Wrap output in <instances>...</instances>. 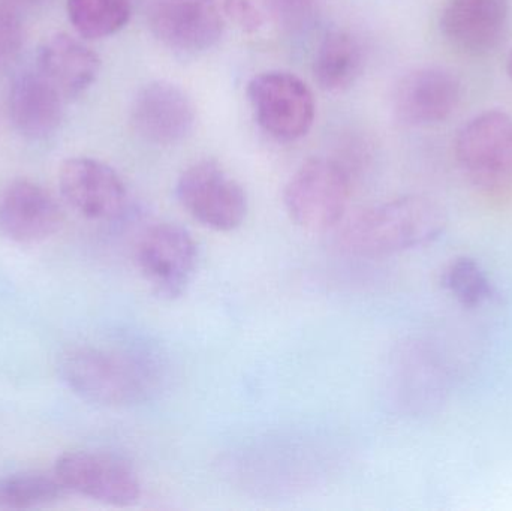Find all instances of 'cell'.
Wrapping results in <instances>:
<instances>
[{
  "instance_id": "obj_1",
  "label": "cell",
  "mask_w": 512,
  "mask_h": 511,
  "mask_svg": "<svg viewBox=\"0 0 512 511\" xmlns=\"http://www.w3.org/2000/svg\"><path fill=\"white\" fill-rule=\"evenodd\" d=\"M445 225L447 218L438 203L408 195L355 215L340 231L339 246L354 257H387L433 242Z\"/></svg>"
},
{
  "instance_id": "obj_2",
  "label": "cell",
  "mask_w": 512,
  "mask_h": 511,
  "mask_svg": "<svg viewBox=\"0 0 512 511\" xmlns=\"http://www.w3.org/2000/svg\"><path fill=\"white\" fill-rule=\"evenodd\" d=\"M57 369L69 390L102 407L143 404L158 389V369L138 353L75 347L60 356Z\"/></svg>"
},
{
  "instance_id": "obj_3",
  "label": "cell",
  "mask_w": 512,
  "mask_h": 511,
  "mask_svg": "<svg viewBox=\"0 0 512 511\" xmlns=\"http://www.w3.org/2000/svg\"><path fill=\"white\" fill-rule=\"evenodd\" d=\"M349 192L348 171L339 162L313 158L304 162L289 179L283 203L295 225L321 233L343 221Z\"/></svg>"
},
{
  "instance_id": "obj_4",
  "label": "cell",
  "mask_w": 512,
  "mask_h": 511,
  "mask_svg": "<svg viewBox=\"0 0 512 511\" xmlns=\"http://www.w3.org/2000/svg\"><path fill=\"white\" fill-rule=\"evenodd\" d=\"M454 153L475 188L504 191L512 183V117L499 110L472 117L457 132Z\"/></svg>"
},
{
  "instance_id": "obj_5",
  "label": "cell",
  "mask_w": 512,
  "mask_h": 511,
  "mask_svg": "<svg viewBox=\"0 0 512 511\" xmlns=\"http://www.w3.org/2000/svg\"><path fill=\"white\" fill-rule=\"evenodd\" d=\"M180 206L203 227L230 233L248 216V195L243 186L213 159L189 165L176 183Z\"/></svg>"
},
{
  "instance_id": "obj_6",
  "label": "cell",
  "mask_w": 512,
  "mask_h": 511,
  "mask_svg": "<svg viewBox=\"0 0 512 511\" xmlns=\"http://www.w3.org/2000/svg\"><path fill=\"white\" fill-rule=\"evenodd\" d=\"M138 270L162 300L185 296L198 267V245L182 225L161 222L141 236L135 252Z\"/></svg>"
},
{
  "instance_id": "obj_7",
  "label": "cell",
  "mask_w": 512,
  "mask_h": 511,
  "mask_svg": "<svg viewBox=\"0 0 512 511\" xmlns=\"http://www.w3.org/2000/svg\"><path fill=\"white\" fill-rule=\"evenodd\" d=\"M248 98L259 126L283 143L306 137L315 122L312 90L291 72L255 75L248 84Z\"/></svg>"
},
{
  "instance_id": "obj_8",
  "label": "cell",
  "mask_w": 512,
  "mask_h": 511,
  "mask_svg": "<svg viewBox=\"0 0 512 511\" xmlns=\"http://www.w3.org/2000/svg\"><path fill=\"white\" fill-rule=\"evenodd\" d=\"M53 471L66 491L107 506H131L141 495L134 468L117 456L69 452L57 459Z\"/></svg>"
},
{
  "instance_id": "obj_9",
  "label": "cell",
  "mask_w": 512,
  "mask_h": 511,
  "mask_svg": "<svg viewBox=\"0 0 512 511\" xmlns=\"http://www.w3.org/2000/svg\"><path fill=\"white\" fill-rule=\"evenodd\" d=\"M59 189L65 203L89 221H117L128 207L122 177L98 159H66L59 171Z\"/></svg>"
},
{
  "instance_id": "obj_10",
  "label": "cell",
  "mask_w": 512,
  "mask_h": 511,
  "mask_svg": "<svg viewBox=\"0 0 512 511\" xmlns=\"http://www.w3.org/2000/svg\"><path fill=\"white\" fill-rule=\"evenodd\" d=\"M147 20L155 38L180 53L210 50L224 33L219 0H153Z\"/></svg>"
},
{
  "instance_id": "obj_11",
  "label": "cell",
  "mask_w": 512,
  "mask_h": 511,
  "mask_svg": "<svg viewBox=\"0 0 512 511\" xmlns=\"http://www.w3.org/2000/svg\"><path fill=\"white\" fill-rule=\"evenodd\" d=\"M195 119L194 102L188 93L168 81L146 84L132 101V129L156 146H173L188 138Z\"/></svg>"
},
{
  "instance_id": "obj_12",
  "label": "cell",
  "mask_w": 512,
  "mask_h": 511,
  "mask_svg": "<svg viewBox=\"0 0 512 511\" xmlns=\"http://www.w3.org/2000/svg\"><path fill=\"white\" fill-rule=\"evenodd\" d=\"M460 83L438 66L414 69L397 81L391 110L402 125L423 128L444 122L456 111Z\"/></svg>"
},
{
  "instance_id": "obj_13",
  "label": "cell",
  "mask_w": 512,
  "mask_h": 511,
  "mask_svg": "<svg viewBox=\"0 0 512 511\" xmlns=\"http://www.w3.org/2000/svg\"><path fill=\"white\" fill-rule=\"evenodd\" d=\"M391 395L406 413H433L445 402L448 375L432 348L421 342L403 345L391 365Z\"/></svg>"
},
{
  "instance_id": "obj_14",
  "label": "cell",
  "mask_w": 512,
  "mask_h": 511,
  "mask_svg": "<svg viewBox=\"0 0 512 511\" xmlns=\"http://www.w3.org/2000/svg\"><path fill=\"white\" fill-rule=\"evenodd\" d=\"M62 224V207L56 198L32 180H15L0 195V234L9 242H45Z\"/></svg>"
},
{
  "instance_id": "obj_15",
  "label": "cell",
  "mask_w": 512,
  "mask_h": 511,
  "mask_svg": "<svg viewBox=\"0 0 512 511\" xmlns=\"http://www.w3.org/2000/svg\"><path fill=\"white\" fill-rule=\"evenodd\" d=\"M510 21V0H447L441 32L462 53L486 56L504 41Z\"/></svg>"
},
{
  "instance_id": "obj_16",
  "label": "cell",
  "mask_w": 512,
  "mask_h": 511,
  "mask_svg": "<svg viewBox=\"0 0 512 511\" xmlns=\"http://www.w3.org/2000/svg\"><path fill=\"white\" fill-rule=\"evenodd\" d=\"M101 69L98 54L68 33H54L39 45L36 71L47 78L66 101L84 95Z\"/></svg>"
},
{
  "instance_id": "obj_17",
  "label": "cell",
  "mask_w": 512,
  "mask_h": 511,
  "mask_svg": "<svg viewBox=\"0 0 512 511\" xmlns=\"http://www.w3.org/2000/svg\"><path fill=\"white\" fill-rule=\"evenodd\" d=\"M65 102L62 93L38 71L24 72L9 89V120L21 137L45 140L59 129Z\"/></svg>"
},
{
  "instance_id": "obj_18",
  "label": "cell",
  "mask_w": 512,
  "mask_h": 511,
  "mask_svg": "<svg viewBox=\"0 0 512 511\" xmlns=\"http://www.w3.org/2000/svg\"><path fill=\"white\" fill-rule=\"evenodd\" d=\"M364 56L360 42L348 32L328 33L313 59V77L325 92L348 90L363 71Z\"/></svg>"
},
{
  "instance_id": "obj_19",
  "label": "cell",
  "mask_w": 512,
  "mask_h": 511,
  "mask_svg": "<svg viewBox=\"0 0 512 511\" xmlns=\"http://www.w3.org/2000/svg\"><path fill=\"white\" fill-rule=\"evenodd\" d=\"M69 494L56 474L21 471L0 477V511L44 509Z\"/></svg>"
},
{
  "instance_id": "obj_20",
  "label": "cell",
  "mask_w": 512,
  "mask_h": 511,
  "mask_svg": "<svg viewBox=\"0 0 512 511\" xmlns=\"http://www.w3.org/2000/svg\"><path fill=\"white\" fill-rule=\"evenodd\" d=\"M69 23L84 39H104L125 29L129 0H66Z\"/></svg>"
},
{
  "instance_id": "obj_21",
  "label": "cell",
  "mask_w": 512,
  "mask_h": 511,
  "mask_svg": "<svg viewBox=\"0 0 512 511\" xmlns=\"http://www.w3.org/2000/svg\"><path fill=\"white\" fill-rule=\"evenodd\" d=\"M444 285L466 308L483 305L493 294L486 272L472 258H457L445 272Z\"/></svg>"
},
{
  "instance_id": "obj_22",
  "label": "cell",
  "mask_w": 512,
  "mask_h": 511,
  "mask_svg": "<svg viewBox=\"0 0 512 511\" xmlns=\"http://www.w3.org/2000/svg\"><path fill=\"white\" fill-rule=\"evenodd\" d=\"M24 45V29L21 14L0 5V72L11 68Z\"/></svg>"
},
{
  "instance_id": "obj_23",
  "label": "cell",
  "mask_w": 512,
  "mask_h": 511,
  "mask_svg": "<svg viewBox=\"0 0 512 511\" xmlns=\"http://www.w3.org/2000/svg\"><path fill=\"white\" fill-rule=\"evenodd\" d=\"M277 24L289 32H301L315 20V0H270Z\"/></svg>"
},
{
  "instance_id": "obj_24",
  "label": "cell",
  "mask_w": 512,
  "mask_h": 511,
  "mask_svg": "<svg viewBox=\"0 0 512 511\" xmlns=\"http://www.w3.org/2000/svg\"><path fill=\"white\" fill-rule=\"evenodd\" d=\"M224 15L230 17L243 32H256L261 29L264 18L251 0H222Z\"/></svg>"
},
{
  "instance_id": "obj_25",
  "label": "cell",
  "mask_w": 512,
  "mask_h": 511,
  "mask_svg": "<svg viewBox=\"0 0 512 511\" xmlns=\"http://www.w3.org/2000/svg\"><path fill=\"white\" fill-rule=\"evenodd\" d=\"M48 2H51V0H0V5L14 9L18 14H23V12L42 8V6L47 5Z\"/></svg>"
},
{
  "instance_id": "obj_26",
  "label": "cell",
  "mask_w": 512,
  "mask_h": 511,
  "mask_svg": "<svg viewBox=\"0 0 512 511\" xmlns=\"http://www.w3.org/2000/svg\"><path fill=\"white\" fill-rule=\"evenodd\" d=\"M507 74H508V77H510V80L512 81V48H511L510 54H508V59H507Z\"/></svg>"
}]
</instances>
